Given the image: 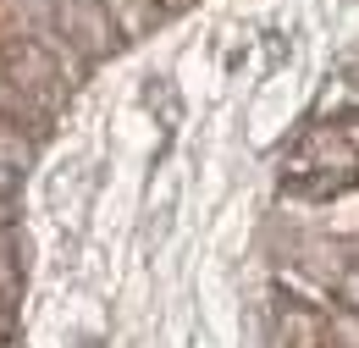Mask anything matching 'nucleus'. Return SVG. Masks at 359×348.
I'll use <instances>...</instances> for the list:
<instances>
[{
	"label": "nucleus",
	"instance_id": "nucleus-7",
	"mask_svg": "<svg viewBox=\"0 0 359 348\" xmlns=\"http://www.w3.org/2000/svg\"><path fill=\"white\" fill-rule=\"evenodd\" d=\"M11 343V315H6V309H0V348Z\"/></svg>",
	"mask_w": 359,
	"mask_h": 348
},
{
	"label": "nucleus",
	"instance_id": "nucleus-8",
	"mask_svg": "<svg viewBox=\"0 0 359 348\" xmlns=\"http://www.w3.org/2000/svg\"><path fill=\"white\" fill-rule=\"evenodd\" d=\"M155 6H182V0H155Z\"/></svg>",
	"mask_w": 359,
	"mask_h": 348
},
{
	"label": "nucleus",
	"instance_id": "nucleus-1",
	"mask_svg": "<svg viewBox=\"0 0 359 348\" xmlns=\"http://www.w3.org/2000/svg\"><path fill=\"white\" fill-rule=\"evenodd\" d=\"M0 72H6V83L17 88L28 105H39V111H61V100H67V72H61V55L50 50L45 39H28V34H17V39L0 44Z\"/></svg>",
	"mask_w": 359,
	"mask_h": 348
},
{
	"label": "nucleus",
	"instance_id": "nucleus-3",
	"mask_svg": "<svg viewBox=\"0 0 359 348\" xmlns=\"http://www.w3.org/2000/svg\"><path fill=\"white\" fill-rule=\"evenodd\" d=\"M17 17H22V34L28 39H55V11H50V0H6Z\"/></svg>",
	"mask_w": 359,
	"mask_h": 348
},
{
	"label": "nucleus",
	"instance_id": "nucleus-5",
	"mask_svg": "<svg viewBox=\"0 0 359 348\" xmlns=\"http://www.w3.org/2000/svg\"><path fill=\"white\" fill-rule=\"evenodd\" d=\"M22 161H28V138H22V133H11L6 122H0V166L22 172Z\"/></svg>",
	"mask_w": 359,
	"mask_h": 348
},
{
	"label": "nucleus",
	"instance_id": "nucleus-6",
	"mask_svg": "<svg viewBox=\"0 0 359 348\" xmlns=\"http://www.w3.org/2000/svg\"><path fill=\"white\" fill-rule=\"evenodd\" d=\"M11 188H17V172H11V166H0V199H11Z\"/></svg>",
	"mask_w": 359,
	"mask_h": 348
},
{
	"label": "nucleus",
	"instance_id": "nucleus-2",
	"mask_svg": "<svg viewBox=\"0 0 359 348\" xmlns=\"http://www.w3.org/2000/svg\"><path fill=\"white\" fill-rule=\"evenodd\" d=\"M50 11H55V34H67L72 50H83V55L116 50V22L100 0H50Z\"/></svg>",
	"mask_w": 359,
	"mask_h": 348
},
{
	"label": "nucleus",
	"instance_id": "nucleus-4",
	"mask_svg": "<svg viewBox=\"0 0 359 348\" xmlns=\"http://www.w3.org/2000/svg\"><path fill=\"white\" fill-rule=\"evenodd\" d=\"M100 6L111 11L116 34H144V28L155 22V6H149V0H100Z\"/></svg>",
	"mask_w": 359,
	"mask_h": 348
}]
</instances>
